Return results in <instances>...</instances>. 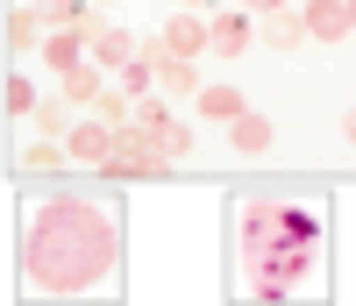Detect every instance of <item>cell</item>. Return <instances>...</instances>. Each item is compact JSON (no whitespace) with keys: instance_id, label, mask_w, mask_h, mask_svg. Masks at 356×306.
Instances as JSON below:
<instances>
[{"instance_id":"6da1fadb","label":"cell","mask_w":356,"mask_h":306,"mask_svg":"<svg viewBox=\"0 0 356 306\" xmlns=\"http://www.w3.org/2000/svg\"><path fill=\"white\" fill-rule=\"evenodd\" d=\"M122 257V221L93 200H43L22 235V278L36 292H93Z\"/></svg>"},{"instance_id":"7a4b0ae2","label":"cell","mask_w":356,"mask_h":306,"mask_svg":"<svg viewBox=\"0 0 356 306\" xmlns=\"http://www.w3.org/2000/svg\"><path fill=\"white\" fill-rule=\"evenodd\" d=\"M235 228H243V292L250 299H285L314 278L321 214L292 207V200H250Z\"/></svg>"},{"instance_id":"3957f363","label":"cell","mask_w":356,"mask_h":306,"mask_svg":"<svg viewBox=\"0 0 356 306\" xmlns=\"http://www.w3.org/2000/svg\"><path fill=\"white\" fill-rule=\"evenodd\" d=\"M143 57H150L157 93H164V100H200V65H193V57H178L164 36H157V43H143Z\"/></svg>"},{"instance_id":"277c9868","label":"cell","mask_w":356,"mask_h":306,"mask_svg":"<svg viewBox=\"0 0 356 306\" xmlns=\"http://www.w3.org/2000/svg\"><path fill=\"white\" fill-rule=\"evenodd\" d=\"M100 171H107V178H164V171H171V157H164L157 143H143V136H129V129H122V136H114V157H107Z\"/></svg>"},{"instance_id":"5b68a950","label":"cell","mask_w":356,"mask_h":306,"mask_svg":"<svg viewBox=\"0 0 356 306\" xmlns=\"http://www.w3.org/2000/svg\"><path fill=\"white\" fill-rule=\"evenodd\" d=\"M314 43H349V0H300Z\"/></svg>"},{"instance_id":"8992f818","label":"cell","mask_w":356,"mask_h":306,"mask_svg":"<svg viewBox=\"0 0 356 306\" xmlns=\"http://www.w3.org/2000/svg\"><path fill=\"white\" fill-rule=\"evenodd\" d=\"M207 36H214V57H243V43L257 36V22L243 8H221V15H207Z\"/></svg>"},{"instance_id":"52a82bcc","label":"cell","mask_w":356,"mask_h":306,"mask_svg":"<svg viewBox=\"0 0 356 306\" xmlns=\"http://www.w3.org/2000/svg\"><path fill=\"white\" fill-rule=\"evenodd\" d=\"M157 36H164V43H171L178 57H207V50H214V36H207V22H200L193 8H178V15H171V22L157 29Z\"/></svg>"},{"instance_id":"ba28073f","label":"cell","mask_w":356,"mask_h":306,"mask_svg":"<svg viewBox=\"0 0 356 306\" xmlns=\"http://www.w3.org/2000/svg\"><path fill=\"white\" fill-rule=\"evenodd\" d=\"M307 36V15L300 8H271V15H257V43H271V50H300Z\"/></svg>"},{"instance_id":"9c48e42d","label":"cell","mask_w":356,"mask_h":306,"mask_svg":"<svg viewBox=\"0 0 356 306\" xmlns=\"http://www.w3.org/2000/svg\"><path fill=\"white\" fill-rule=\"evenodd\" d=\"M136 57H143V43L129 36V29H114V22H107L100 36H93V65H100V72H129Z\"/></svg>"},{"instance_id":"30bf717a","label":"cell","mask_w":356,"mask_h":306,"mask_svg":"<svg viewBox=\"0 0 356 306\" xmlns=\"http://www.w3.org/2000/svg\"><path fill=\"white\" fill-rule=\"evenodd\" d=\"M114 136H122V129H107L100 114L79 121V129H72V157H79V164H107V157H114Z\"/></svg>"},{"instance_id":"8fae6325","label":"cell","mask_w":356,"mask_h":306,"mask_svg":"<svg viewBox=\"0 0 356 306\" xmlns=\"http://www.w3.org/2000/svg\"><path fill=\"white\" fill-rule=\"evenodd\" d=\"M86 57H93V43H86L79 29H50V43H43V65H50L57 79H65L72 65H86Z\"/></svg>"},{"instance_id":"7c38bea8","label":"cell","mask_w":356,"mask_h":306,"mask_svg":"<svg viewBox=\"0 0 356 306\" xmlns=\"http://www.w3.org/2000/svg\"><path fill=\"white\" fill-rule=\"evenodd\" d=\"M207 121H221V129H235V121H243L250 107H243V93H235V86H200V100H193Z\"/></svg>"},{"instance_id":"4fadbf2b","label":"cell","mask_w":356,"mask_h":306,"mask_svg":"<svg viewBox=\"0 0 356 306\" xmlns=\"http://www.w3.org/2000/svg\"><path fill=\"white\" fill-rule=\"evenodd\" d=\"M100 93H107V86H100V65H93V57H86V65H72V72H65V100H72V107H93Z\"/></svg>"},{"instance_id":"5bb4252c","label":"cell","mask_w":356,"mask_h":306,"mask_svg":"<svg viewBox=\"0 0 356 306\" xmlns=\"http://www.w3.org/2000/svg\"><path fill=\"white\" fill-rule=\"evenodd\" d=\"M29 121H36V136H50V143L79 129V121H72V100H65V93H57V100H36V114H29Z\"/></svg>"},{"instance_id":"9a60e30c","label":"cell","mask_w":356,"mask_h":306,"mask_svg":"<svg viewBox=\"0 0 356 306\" xmlns=\"http://www.w3.org/2000/svg\"><path fill=\"white\" fill-rule=\"evenodd\" d=\"M43 29H50V22H43L36 8H15V15H8V50H36V43H50Z\"/></svg>"},{"instance_id":"2e32d148","label":"cell","mask_w":356,"mask_h":306,"mask_svg":"<svg viewBox=\"0 0 356 306\" xmlns=\"http://www.w3.org/2000/svg\"><path fill=\"white\" fill-rule=\"evenodd\" d=\"M228 143L243 150V157H257V150H271V121H264V114H243V121L228 129Z\"/></svg>"},{"instance_id":"e0dca14e","label":"cell","mask_w":356,"mask_h":306,"mask_svg":"<svg viewBox=\"0 0 356 306\" xmlns=\"http://www.w3.org/2000/svg\"><path fill=\"white\" fill-rule=\"evenodd\" d=\"M93 114H100V121H107V129H129V114H136V100H129V93H122V86H107V93H100V100H93Z\"/></svg>"},{"instance_id":"ac0fdd59","label":"cell","mask_w":356,"mask_h":306,"mask_svg":"<svg viewBox=\"0 0 356 306\" xmlns=\"http://www.w3.org/2000/svg\"><path fill=\"white\" fill-rule=\"evenodd\" d=\"M29 8H36V15L50 22V29H72V22L86 15V0H29Z\"/></svg>"},{"instance_id":"d6986e66","label":"cell","mask_w":356,"mask_h":306,"mask_svg":"<svg viewBox=\"0 0 356 306\" xmlns=\"http://www.w3.org/2000/svg\"><path fill=\"white\" fill-rule=\"evenodd\" d=\"M0 100H8V114H36V86H29V79H8V93H0Z\"/></svg>"},{"instance_id":"ffe728a7","label":"cell","mask_w":356,"mask_h":306,"mask_svg":"<svg viewBox=\"0 0 356 306\" xmlns=\"http://www.w3.org/2000/svg\"><path fill=\"white\" fill-rule=\"evenodd\" d=\"M22 171H57V143H50V136L29 143V150H22Z\"/></svg>"},{"instance_id":"44dd1931","label":"cell","mask_w":356,"mask_h":306,"mask_svg":"<svg viewBox=\"0 0 356 306\" xmlns=\"http://www.w3.org/2000/svg\"><path fill=\"white\" fill-rule=\"evenodd\" d=\"M243 15H271V8H292V0H235Z\"/></svg>"},{"instance_id":"7402d4cb","label":"cell","mask_w":356,"mask_h":306,"mask_svg":"<svg viewBox=\"0 0 356 306\" xmlns=\"http://www.w3.org/2000/svg\"><path fill=\"white\" fill-rule=\"evenodd\" d=\"M342 136H349V143H356V107H349V114H342Z\"/></svg>"},{"instance_id":"603a6c76","label":"cell","mask_w":356,"mask_h":306,"mask_svg":"<svg viewBox=\"0 0 356 306\" xmlns=\"http://www.w3.org/2000/svg\"><path fill=\"white\" fill-rule=\"evenodd\" d=\"M349 36H356V0H349Z\"/></svg>"},{"instance_id":"cb8c5ba5","label":"cell","mask_w":356,"mask_h":306,"mask_svg":"<svg viewBox=\"0 0 356 306\" xmlns=\"http://www.w3.org/2000/svg\"><path fill=\"white\" fill-rule=\"evenodd\" d=\"M86 8H107V0H86Z\"/></svg>"},{"instance_id":"d4e9b609","label":"cell","mask_w":356,"mask_h":306,"mask_svg":"<svg viewBox=\"0 0 356 306\" xmlns=\"http://www.w3.org/2000/svg\"><path fill=\"white\" fill-rule=\"evenodd\" d=\"M186 8H207V0H186Z\"/></svg>"}]
</instances>
